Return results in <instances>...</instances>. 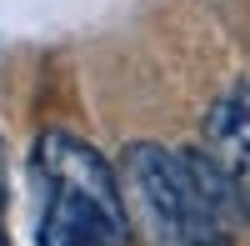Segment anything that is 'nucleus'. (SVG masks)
<instances>
[{"label": "nucleus", "instance_id": "3", "mask_svg": "<svg viewBox=\"0 0 250 246\" xmlns=\"http://www.w3.org/2000/svg\"><path fill=\"white\" fill-rule=\"evenodd\" d=\"M205 151L235 176L250 206V86H240L235 96H220L205 111Z\"/></svg>", "mask_w": 250, "mask_h": 246}, {"label": "nucleus", "instance_id": "4", "mask_svg": "<svg viewBox=\"0 0 250 246\" xmlns=\"http://www.w3.org/2000/svg\"><path fill=\"white\" fill-rule=\"evenodd\" d=\"M0 206H5V151H0Z\"/></svg>", "mask_w": 250, "mask_h": 246}, {"label": "nucleus", "instance_id": "1", "mask_svg": "<svg viewBox=\"0 0 250 246\" xmlns=\"http://www.w3.org/2000/svg\"><path fill=\"white\" fill-rule=\"evenodd\" d=\"M35 186L45 196L40 211V246H125L120 181L110 161L70 131H45L35 141Z\"/></svg>", "mask_w": 250, "mask_h": 246}, {"label": "nucleus", "instance_id": "2", "mask_svg": "<svg viewBox=\"0 0 250 246\" xmlns=\"http://www.w3.org/2000/svg\"><path fill=\"white\" fill-rule=\"evenodd\" d=\"M120 201L125 221L145 246H230L235 226L220 221L215 206L200 196L185 151H165L150 141H135L120 156Z\"/></svg>", "mask_w": 250, "mask_h": 246}, {"label": "nucleus", "instance_id": "5", "mask_svg": "<svg viewBox=\"0 0 250 246\" xmlns=\"http://www.w3.org/2000/svg\"><path fill=\"white\" fill-rule=\"evenodd\" d=\"M0 246H5V236H0Z\"/></svg>", "mask_w": 250, "mask_h": 246}]
</instances>
